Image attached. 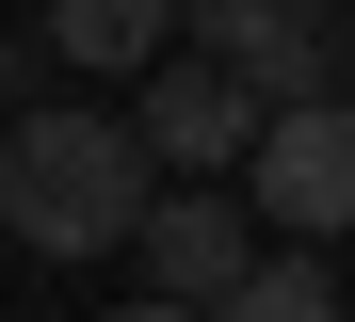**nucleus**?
Listing matches in <instances>:
<instances>
[{
    "instance_id": "423d86ee",
    "label": "nucleus",
    "mask_w": 355,
    "mask_h": 322,
    "mask_svg": "<svg viewBox=\"0 0 355 322\" xmlns=\"http://www.w3.org/2000/svg\"><path fill=\"white\" fill-rule=\"evenodd\" d=\"M49 64H81V81H146V64L178 48V0H49Z\"/></svg>"
},
{
    "instance_id": "39448f33",
    "label": "nucleus",
    "mask_w": 355,
    "mask_h": 322,
    "mask_svg": "<svg viewBox=\"0 0 355 322\" xmlns=\"http://www.w3.org/2000/svg\"><path fill=\"white\" fill-rule=\"evenodd\" d=\"M113 129H130L146 177H226V161L259 145V97H226L194 48H162V64H146V113H113Z\"/></svg>"
},
{
    "instance_id": "0eeeda50",
    "label": "nucleus",
    "mask_w": 355,
    "mask_h": 322,
    "mask_svg": "<svg viewBox=\"0 0 355 322\" xmlns=\"http://www.w3.org/2000/svg\"><path fill=\"white\" fill-rule=\"evenodd\" d=\"M210 322H339V274H323V258H291V242H259V274L226 290Z\"/></svg>"
},
{
    "instance_id": "7ed1b4c3",
    "label": "nucleus",
    "mask_w": 355,
    "mask_h": 322,
    "mask_svg": "<svg viewBox=\"0 0 355 322\" xmlns=\"http://www.w3.org/2000/svg\"><path fill=\"white\" fill-rule=\"evenodd\" d=\"M243 226L291 242V258H323L355 242V97H307V113H259V145H243Z\"/></svg>"
},
{
    "instance_id": "f257e3e1",
    "label": "nucleus",
    "mask_w": 355,
    "mask_h": 322,
    "mask_svg": "<svg viewBox=\"0 0 355 322\" xmlns=\"http://www.w3.org/2000/svg\"><path fill=\"white\" fill-rule=\"evenodd\" d=\"M146 161H130V129L81 113V97H33L17 129H0V226H17L33 258H130L146 226Z\"/></svg>"
},
{
    "instance_id": "f03ea898",
    "label": "nucleus",
    "mask_w": 355,
    "mask_h": 322,
    "mask_svg": "<svg viewBox=\"0 0 355 322\" xmlns=\"http://www.w3.org/2000/svg\"><path fill=\"white\" fill-rule=\"evenodd\" d=\"M178 33H194V64L226 97H259V113L339 97V64H355V17H339V0H178Z\"/></svg>"
},
{
    "instance_id": "6e6552de",
    "label": "nucleus",
    "mask_w": 355,
    "mask_h": 322,
    "mask_svg": "<svg viewBox=\"0 0 355 322\" xmlns=\"http://www.w3.org/2000/svg\"><path fill=\"white\" fill-rule=\"evenodd\" d=\"M97 322H194V306H97Z\"/></svg>"
},
{
    "instance_id": "20e7f679",
    "label": "nucleus",
    "mask_w": 355,
    "mask_h": 322,
    "mask_svg": "<svg viewBox=\"0 0 355 322\" xmlns=\"http://www.w3.org/2000/svg\"><path fill=\"white\" fill-rule=\"evenodd\" d=\"M130 258H146V306H226L259 274V226H243V193L226 177H178V193H146V226H130Z\"/></svg>"
}]
</instances>
